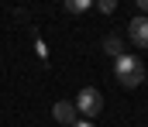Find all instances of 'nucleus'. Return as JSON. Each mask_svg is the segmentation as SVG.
Instances as JSON below:
<instances>
[{
	"mask_svg": "<svg viewBox=\"0 0 148 127\" xmlns=\"http://www.w3.org/2000/svg\"><path fill=\"white\" fill-rule=\"evenodd\" d=\"M127 35H131V41L138 45V48H148V17H134L131 24H127Z\"/></svg>",
	"mask_w": 148,
	"mask_h": 127,
	"instance_id": "nucleus-3",
	"label": "nucleus"
},
{
	"mask_svg": "<svg viewBox=\"0 0 148 127\" xmlns=\"http://www.w3.org/2000/svg\"><path fill=\"white\" fill-rule=\"evenodd\" d=\"M103 52H107V55H114V58H121V55H124L121 38H117V35H107V38H103Z\"/></svg>",
	"mask_w": 148,
	"mask_h": 127,
	"instance_id": "nucleus-5",
	"label": "nucleus"
},
{
	"mask_svg": "<svg viewBox=\"0 0 148 127\" xmlns=\"http://www.w3.org/2000/svg\"><path fill=\"white\" fill-rule=\"evenodd\" d=\"M138 10H141V17L148 14V0H138Z\"/></svg>",
	"mask_w": 148,
	"mask_h": 127,
	"instance_id": "nucleus-9",
	"label": "nucleus"
},
{
	"mask_svg": "<svg viewBox=\"0 0 148 127\" xmlns=\"http://www.w3.org/2000/svg\"><path fill=\"white\" fill-rule=\"evenodd\" d=\"M114 76H117V83H121V86L134 89V86L145 83V65H141L134 55H121V58L114 62Z\"/></svg>",
	"mask_w": 148,
	"mask_h": 127,
	"instance_id": "nucleus-1",
	"label": "nucleus"
},
{
	"mask_svg": "<svg viewBox=\"0 0 148 127\" xmlns=\"http://www.w3.org/2000/svg\"><path fill=\"white\" fill-rule=\"evenodd\" d=\"M73 127H93V124H90V120H76Z\"/></svg>",
	"mask_w": 148,
	"mask_h": 127,
	"instance_id": "nucleus-10",
	"label": "nucleus"
},
{
	"mask_svg": "<svg viewBox=\"0 0 148 127\" xmlns=\"http://www.w3.org/2000/svg\"><path fill=\"white\" fill-rule=\"evenodd\" d=\"M35 52H38V55H41V58H48V48H45V41H41V38H38V41H35Z\"/></svg>",
	"mask_w": 148,
	"mask_h": 127,
	"instance_id": "nucleus-8",
	"label": "nucleus"
},
{
	"mask_svg": "<svg viewBox=\"0 0 148 127\" xmlns=\"http://www.w3.org/2000/svg\"><path fill=\"white\" fill-rule=\"evenodd\" d=\"M86 7H90V0H69V3H66V10H69V14H83Z\"/></svg>",
	"mask_w": 148,
	"mask_h": 127,
	"instance_id": "nucleus-6",
	"label": "nucleus"
},
{
	"mask_svg": "<svg viewBox=\"0 0 148 127\" xmlns=\"http://www.w3.org/2000/svg\"><path fill=\"white\" fill-rule=\"evenodd\" d=\"M114 7H117L114 0H100V10H103V14H114Z\"/></svg>",
	"mask_w": 148,
	"mask_h": 127,
	"instance_id": "nucleus-7",
	"label": "nucleus"
},
{
	"mask_svg": "<svg viewBox=\"0 0 148 127\" xmlns=\"http://www.w3.org/2000/svg\"><path fill=\"white\" fill-rule=\"evenodd\" d=\"M76 113L83 117V120H90V117H97L100 110H103V93L100 89H93V86H86V89H79L76 93Z\"/></svg>",
	"mask_w": 148,
	"mask_h": 127,
	"instance_id": "nucleus-2",
	"label": "nucleus"
},
{
	"mask_svg": "<svg viewBox=\"0 0 148 127\" xmlns=\"http://www.w3.org/2000/svg\"><path fill=\"white\" fill-rule=\"evenodd\" d=\"M52 117H55L59 124H66V127H73L76 120H79V113H76V107L69 103V100H59V103L52 107Z\"/></svg>",
	"mask_w": 148,
	"mask_h": 127,
	"instance_id": "nucleus-4",
	"label": "nucleus"
}]
</instances>
